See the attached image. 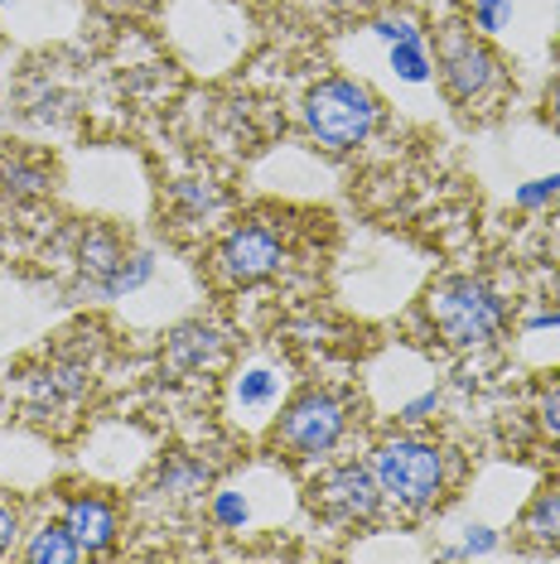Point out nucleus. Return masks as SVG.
I'll return each instance as SVG.
<instances>
[{
    "label": "nucleus",
    "instance_id": "f257e3e1",
    "mask_svg": "<svg viewBox=\"0 0 560 564\" xmlns=\"http://www.w3.org/2000/svg\"><path fill=\"white\" fill-rule=\"evenodd\" d=\"M430 318H435L440 338L460 352L488 348L507 324V304L493 285H483L474 275H450L430 290Z\"/></svg>",
    "mask_w": 560,
    "mask_h": 564
},
{
    "label": "nucleus",
    "instance_id": "f03ea898",
    "mask_svg": "<svg viewBox=\"0 0 560 564\" xmlns=\"http://www.w3.org/2000/svg\"><path fill=\"white\" fill-rule=\"evenodd\" d=\"M373 478L381 487V497H391L397 507H430L444 492V448L416 434H397V440H381L373 448Z\"/></svg>",
    "mask_w": 560,
    "mask_h": 564
},
{
    "label": "nucleus",
    "instance_id": "7ed1b4c3",
    "mask_svg": "<svg viewBox=\"0 0 560 564\" xmlns=\"http://www.w3.org/2000/svg\"><path fill=\"white\" fill-rule=\"evenodd\" d=\"M377 117H381L377 97L353 78H329L304 97V126H310V135L324 150H338V155L343 150H358L377 131Z\"/></svg>",
    "mask_w": 560,
    "mask_h": 564
},
{
    "label": "nucleus",
    "instance_id": "20e7f679",
    "mask_svg": "<svg viewBox=\"0 0 560 564\" xmlns=\"http://www.w3.org/2000/svg\"><path fill=\"white\" fill-rule=\"evenodd\" d=\"M348 430V405L334 391H304L286 405L276 425V444L286 448L290 458H324L329 448L343 440Z\"/></svg>",
    "mask_w": 560,
    "mask_h": 564
},
{
    "label": "nucleus",
    "instance_id": "39448f33",
    "mask_svg": "<svg viewBox=\"0 0 560 564\" xmlns=\"http://www.w3.org/2000/svg\"><path fill=\"white\" fill-rule=\"evenodd\" d=\"M440 78H444V93L464 107H474L503 83V63L483 40H474L469 30H450L440 44Z\"/></svg>",
    "mask_w": 560,
    "mask_h": 564
},
{
    "label": "nucleus",
    "instance_id": "423d86ee",
    "mask_svg": "<svg viewBox=\"0 0 560 564\" xmlns=\"http://www.w3.org/2000/svg\"><path fill=\"white\" fill-rule=\"evenodd\" d=\"M280 261H286V241H280L276 227H266V223L237 227V232H227V241L218 247V275L227 285H257V280L280 271Z\"/></svg>",
    "mask_w": 560,
    "mask_h": 564
},
{
    "label": "nucleus",
    "instance_id": "0eeeda50",
    "mask_svg": "<svg viewBox=\"0 0 560 564\" xmlns=\"http://www.w3.org/2000/svg\"><path fill=\"white\" fill-rule=\"evenodd\" d=\"M314 507H320L329 521H338V525H358V521H373L377 517L381 487L373 478V468L338 464V468H329L324 478L314 482Z\"/></svg>",
    "mask_w": 560,
    "mask_h": 564
},
{
    "label": "nucleus",
    "instance_id": "6e6552de",
    "mask_svg": "<svg viewBox=\"0 0 560 564\" xmlns=\"http://www.w3.org/2000/svg\"><path fill=\"white\" fill-rule=\"evenodd\" d=\"M223 352H227V333L218 324H184L164 343V367L174 377H198V371L218 367Z\"/></svg>",
    "mask_w": 560,
    "mask_h": 564
},
{
    "label": "nucleus",
    "instance_id": "1a4fd4ad",
    "mask_svg": "<svg viewBox=\"0 0 560 564\" xmlns=\"http://www.w3.org/2000/svg\"><path fill=\"white\" fill-rule=\"evenodd\" d=\"M63 525L78 535V545L87 550V555H101V550H111V541H117V531H121L117 507H111L107 497H97V492L73 497V502L63 507Z\"/></svg>",
    "mask_w": 560,
    "mask_h": 564
},
{
    "label": "nucleus",
    "instance_id": "9d476101",
    "mask_svg": "<svg viewBox=\"0 0 560 564\" xmlns=\"http://www.w3.org/2000/svg\"><path fill=\"white\" fill-rule=\"evenodd\" d=\"M78 261H83L87 285H93L97 294H111V285H117V275H121V265H126V247L107 232V227H93V232L83 237Z\"/></svg>",
    "mask_w": 560,
    "mask_h": 564
},
{
    "label": "nucleus",
    "instance_id": "9b49d317",
    "mask_svg": "<svg viewBox=\"0 0 560 564\" xmlns=\"http://www.w3.org/2000/svg\"><path fill=\"white\" fill-rule=\"evenodd\" d=\"M24 560L30 564H78V560H87V550L78 545V535H73L63 521H49V525H40V531L30 535Z\"/></svg>",
    "mask_w": 560,
    "mask_h": 564
},
{
    "label": "nucleus",
    "instance_id": "f8f14e48",
    "mask_svg": "<svg viewBox=\"0 0 560 564\" xmlns=\"http://www.w3.org/2000/svg\"><path fill=\"white\" fill-rule=\"evenodd\" d=\"M521 531L546 550H560V478L546 487V492H537V502H531L527 517H521Z\"/></svg>",
    "mask_w": 560,
    "mask_h": 564
},
{
    "label": "nucleus",
    "instance_id": "ddd939ff",
    "mask_svg": "<svg viewBox=\"0 0 560 564\" xmlns=\"http://www.w3.org/2000/svg\"><path fill=\"white\" fill-rule=\"evenodd\" d=\"M0 188H6L10 198H40L54 188V174H49L40 160L10 155V160H0Z\"/></svg>",
    "mask_w": 560,
    "mask_h": 564
},
{
    "label": "nucleus",
    "instance_id": "4468645a",
    "mask_svg": "<svg viewBox=\"0 0 560 564\" xmlns=\"http://www.w3.org/2000/svg\"><path fill=\"white\" fill-rule=\"evenodd\" d=\"M203 487H208V468L194 464V458H184V454L170 458L155 478V492L164 497V502H189V497H198Z\"/></svg>",
    "mask_w": 560,
    "mask_h": 564
},
{
    "label": "nucleus",
    "instance_id": "2eb2a0df",
    "mask_svg": "<svg viewBox=\"0 0 560 564\" xmlns=\"http://www.w3.org/2000/svg\"><path fill=\"white\" fill-rule=\"evenodd\" d=\"M174 208H180L189 223H203L208 213L223 208V194H218V184H208V178H180V184H174Z\"/></svg>",
    "mask_w": 560,
    "mask_h": 564
},
{
    "label": "nucleus",
    "instance_id": "dca6fc26",
    "mask_svg": "<svg viewBox=\"0 0 560 564\" xmlns=\"http://www.w3.org/2000/svg\"><path fill=\"white\" fill-rule=\"evenodd\" d=\"M87 387L83 371H44L40 381H34V410H58L63 401H73Z\"/></svg>",
    "mask_w": 560,
    "mask_h": 564
},
{
    "label": "nucleus",
    "instance_id": "f3484780",
    "mask_svg": "<svg viewBox=\"0 0 560 564\" xmlns=\"http://www.w3.org/2000/svg\"><path fill=\"white\" fill-rule=\"evenodd\" d=\"M391 68H397V78L406 83H426L430 78V54H426V40H401L391 44Z\"/></svg>",
    "mask_w": 560,
    "mask_h": 564
},
{
    "label": "nucleus",
    "instance_id": "a211bd4d",
    "mask_svg": "<svg viewBox=\"0 0 560 564\" xmlns=\"http://www.w3.org/2000/svg\"><path fill=\"white\" fill-rule=\"evenodd\" d=\"M276 371H266V367H251L247 377H237V401L241 405H271L276 401Z\"/></svg>",
    "mask_w": 560,
    "mask_h": 564
},
{
    "label": "nucleus",
    "instance_id": "6ab92c4d",
    "mask_svg": "<svg viewBox=\"0 0 560 564\" xmlns=\"http://www.w3.org/2000/svg\"><path fill=\"white\" fill-rule=\"evenodd\" d=\"M493 550H498V531H488V525H469L464 545H450L444 560H474V555H493Z\"/></svg>",
    "mask_w": 560,
    "mask_h": 564
},
{
    "label": "nucleus",
    "instance_id": "aec40b11",
    "mask_svg": "<svg viewBox=\"0 0 560 564\" xmlns=\"http://www.w3.org/2000/svg\"><path fill=\"white\" fill-rule=\"evenodd\" d=\"M150 275H155V261H150V256H126V265H121L117 285H111V294H131V290L146 285Z\"/></svg>",
    "mask_w": 560,
    "mask_h": 564
},
{
    "label": "nucleus",
    "instance_id": "412c9836",
    "mask_svg": "<svg viewBox=\"0 0 560 564\" xmlns=\"http://www.w3.org/2000/svg\"><path fill=\"white\" fill-rule=\"evenodd\" d=\"M513 20V0H474V24L483 34H498Z\"/></svg>",
    "mask_w": 560,
    "mask_h": 564
},
{
    "label": "nucleus",
    "instance_id": "4be33fe9",
    "mask_svg": "<svg viewBox=\"0 0 560 564\" xmlns=\"http://www.w3.org/2000/svg\"><path fill=\"white\" fill-rule=\"evenodd\" d=\"M213 517H218V525H227V531H237L241 521H247V497L241 492H213Z\"/></svg>",
    "mask_w": 560,
    "mask_h": 564
},
{
    "label": "nucleus",
    "instance_id": "5701e85b",
    "mask_svg": "<svg viewBox=\"0 0 560 564\" xmlns=\"http://www.w3.org/2000/svg\"><path fill=\"white\" fill-rule=\"evenodd\" d=\"M560 194V174H551V178H531V184H521L517 188V208H541V203H551Z\"/></svg>",
    "mask_w": 560,
    "mask_h": 564
},
{
    "label": "nucleus",
    "instance_id": "b1692460",
    "mask_svg": "<svg viewBox=\"0 0 560 564\" xmlns=\"http://www.w3.org/2000/svg\"><path fill=\"white\" fill-rule=\"evenodd\" d=\"M537 420H541L546 440H556V444H560V381H556V387H546V391H541V401H537Z\"/></svg>",
    "mask_w": 560,
    "mask_h": 564
},
{
    "label": "nucleus",
    "instance_id": "393cba45",
    "mask_svg": "<svg viewBox=\"0 0 560 564\" xmlns=\"http://www.w3.org/2000/svg\"><path fill=\"white\" fill-rule=\"evenodd\" d=\"M435 410H440V391H426V395H416V401L401 405V420H406V425H420V420L435 415Z\"/></svg>",
    "mask_w": 560,
    "mask_h": 564
},
{
    "label": "nucleus",
    "instance_id": "a878e982",
    "mask_svg": "<svg viewBox=\"0 0 560 564\" xmlns=\"http://www.w3.org/2000/svg\"><path fill=\"white\" fill-rule=\"evenodd\" d=\"M377 34H381V40H387V44H401V40H426V34H420L411 20H377Z\"/></svg>",
    "mask_w": 560,
    "mask_h": 564
},
{
    "label": "nucleus",
    "instance_id": "bb28decb",
    "mask_svg": "<svg viewBox=\"0 0 560 564\" xmlns=\"http://www.w3.org/2000/svg\"><path fill=\"white\" fill-rule=\"evenodd\" d=\"M15 531H20V517H15V507L0 497V555H6L10 545H15Z\"/></svg>",
    "mask_w": 560,
    "mask_h": 564
},
{
    "label": "nucleus",
    "instance_id": "cd10ccee",
    "mask_svg": "<svg viewBox=\"0 0 560 564\" xmlns=\"http://www.w3.org/2000/svg\"><path fill=\"white\" fill-rule=\"evenodd\" d=\"M527 328L537 333V328H560V310H551V314H531L527 318Z\"/></svg>",
    "mask_w": 560,
    "mask_h": 564
},
{
    "label": "nucleus",
    "instance_id": "c85d7f7f",
    "mask_svg": "<svg viewBox=\"0 0 560 564\" xmlns=\"http://www.w3.org/2000/svg\"><path fill=\"white\" fill-rule=\"evenodd\" d=\"M546 111H551V117L560 121V83L551 87V93H546Z\"/></svg>",
    "mask_w": 560,
    "mask_h": 564
},
{
    "label": "nucleus",
    "instance_id": "c756f323",
    "mask_svg": "<svg viewBox=\"0 0 560 564\" xmlns=\"http://www.w3.org/2000/svg\"><path fill=\"white\" fill-rule=\"evenodd\" d=\"M0 93H6V87H0Z\"/></svg>",
    "mask_w": 560,
    "mask_h": 564
}]
</instances>
